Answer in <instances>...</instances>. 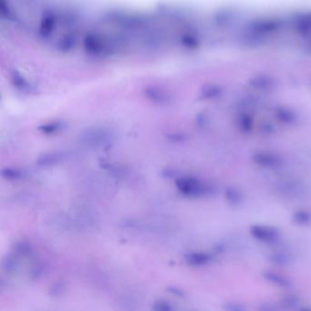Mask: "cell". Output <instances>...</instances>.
I'll use <instances>...</instances> for the list:
<instances>
[{
	"instance_id": "22",
	"label": "cell",
	"mask_w": 311,
	"mask_h": 311,
	"mask_svg": "<svg viewBox=\"0 0 311 311\" xmlns=\"http://www.w3.org/2000/svg\"><path fill=\"white\" fill-rule=\"evenodd\" d=\"M169 292L172 293L173 295H176L177 297H184V293L181 290V289H178V288H175V287H169L168 289H167Z\"/></svg>"
},
{
	"instance_id": "4",
	"label": "cell",
	"mask_w": 311,
	"mask_h": 311,
	"mask_svg": "<svg viewBox=\"0 0 311 311\" xmlns=\"http://www.w3.org/2000/svg\"><path fill=\"white\" fill-rule=\"evenodd\" d=\"M82 141L84 143L89 144L91 146H102L108 142L109 134L102 132V131H91L87 132L83 135Z\"/></svg>"
},
{
	"instance_id": "6",
	"label": "cell",
	"mask_w": 311,
	"mask_h": 311,
	"mask_svg": "<svg viewBox=\"0 0 311 311\" xmlns=\"http://www.w3.org/2000/svg\"><path fill=\"white\" fill-rule=\"evenodd\" d=\"M263 277L270 283L280 287H289L291 286V282L289 281V280H287L286 277L276 272L266 271L263 273Z\"/></svg>"
},
{
	"instance_id": "11",
	"label": "cell",
	"mask_w": 311,
	"mask_h": 311,
	"mask_svg": "<svg viewBox=\"0 0 311 311\" xmlns=\"http://www.w3.org/2000/svg\"><path fill=\"white\" fill-rule=\"evenodd\" d=\"M293 221L299 226H307L311 223V214L306 210H298L293 215Z\"/></svg>"
},
{
	"instance_id": "20",
	"label": "cell",
	"mask_w": 311,
	"mask_h": 311,
	"mask_svg": "<svg viewBox=\"0 0 311 311\" xmlns=\"http://www.w3.org/2000/svg\"><path fill=\"white\" fill-rule=\"evenodd\" d=\"M63 290V286H62V284L61 283H57L56 284L55 286L52 287V289L51 290V295H53V296H58V295H60V291H62Z\"/></svg>"
},
{
	"instance_id": "15",
	"label": "cell",
	"mask_w": 311,
	"mask_h": 311,
	"mask_svg": "<svg viewBox=\"0 0 311 311\" xmlns=\"http://www.w3.org/2000/svg\"><path fill=\"white\" fill-rule=\"evenodd\" d=\"M154 311H172L173 308L171 307V304L165 300H159L157 302L154 303L153 307Z\"/></svg>"
},
{
	"instance_id": "16",
	"label": "cell",
	"mask_w": 311,
	"mask_h": 311,
	"mask_svg": "<svg viewBox=\"0 0 311 311\" xmlns=\"http://www.w3.org/2000/svg\"><path fill=\"white\" fill-rule=\"evenodd\" d=\"M60 128H61V125L59 123H52V124L44 125L42 127L39 128V130L42 131L44 134H50L57 132V130H59Z\"/></svg>"
},
{
	"instance_id": "14",
	"label": "cell",
	"mask_w": 311,
	"mask_h": 311,
	"mask_svg": "<svg viewBox=\"0 0 311 311\" xmlns=\"http://www.w3.org/2000/svg\"><path fill=\"white\" fill-rule=\"evenodd\" d=\"M2 267L6 273H14L17 269V262L13 257H6L2 263Z\"/></svg>"
},
{
	"instance_id": "2",
	"label": "cell",
	"mask_w": 311,
	"mask_h": 311,
	"mask_svg": "<svg viewBox=\"0 0 311 311\" xmlns=\"http://www.w3.org/2000/svg\"><path fill=\"white\" fill-rule=\"evenodd\" d=\"M250 235L254 239L264 243H276L280 238V232L277 229L265 226H252L250 227Z\"/></svg>"
},
{
	"instance_id": "21",
	"label": "cell",
	"mask_w": 311,
	"mask_h": 311,
	"mask_svg": "<svg viewBox=\"0 0 311 311\" xmlns=\"http://www.w3.org/2000/svg\"><path fill=\"white\" fill-rule=\"evenodd\" d=\"M279 116H280V120L284 122H290L293 120L292 116L286 113H280Z\"/></svg>"
},
{
	"instance_id": "17",
	"label": "cell",
	"mask_w": 311,
	"mask_h": 311,
	"mask_svg": "<svg viewBox=\"0 0 311 311\" xmlns=\"http://www.w3.org/2000/svg\"><path fill=\"white\" fill-rule=\"evenodd\" d=\"M224 309L227 311H244L246 308L239 303H234V302H229L224 306Z\"/></svg>"
},
{
	"instance_id": "18",
	"label": "cell",
	"mask_w": 311,
	"mask_h": 311,
	"mask_svg": "<svg viewBox=\"0 0 311 311\" xmlns=\"http://www.w3.org/2000/svg\"><path fill=\"white\" fill-rule=\"evenodd\" d=\"M170 141L171 142H176V143H179V142H184L186 141V136L184 135V134H170V135H168V137H167Z\"/></svg>"
},
{
	"instance_id": "1",
	"label": "cell",
	"mask_w": 311,
	"mask_h": 311,
	"mask_svg": "<svg viewBox=\"0 0 311 311\" xmlns=\"http://www.w3.org/2000/svg\"><path fill=\"white\" fill-rule=\"evenodd\" d=\"M178 190L186 197H203L211 194L212 187L194 177H183L176 181Z\"/></svg>"
},
{
	"instance_id": "9",
	"label": "cell",
	"mask_w": 311,
	"mask_h": 311,
	"mask_svg": "<svg viewBox=\"0 0 311 311\" xmlns=\"http://www.w3.org/2000/svg\"><path fill=\"white\" fill-rule=\"evenodd\" d=\"M64 158L62 153H46L38 159L37 163L40 166H50L56 165L60 160Z\"/></svg>"
},
{
	"instance_id": "12",
	"label": "cell",
	"mask_w": 311,
	"mask_h": 311,
	"mask_svg": "<svg viewBox=\"0 0 311 311\" xmlns=\"http://www.w3.org/2000/svg\"><path fill=\"white\" fill-rule=\"evenodd\" d=\"M1 175L9 181H18L24 177V173L21 171L12 169V168H5L1 171Z\"/></svg>"
},
{
	"instance_id": "3",
	"label": "cell",
	"mask_w": 311,
	"mask_h": 311,
	"mask_svg": "<svg viewBox=\"0 0 311 311\" xmlns=\"http://www.w3.org/2000/svg\"><path fill=\"white\" fill-rule=\"evenodd\" d=\"M252 160L255 165H259L264 168L276 169L282 165V161L278 155L266 152H257L254 153Z\"/></svg>"
},
{
	"instance_id": "10",
	"label": "cell",
	"mask_w": 311,
	"mask_h": 311,
	"mask_svg": "<svg viewBox=\"0 0 311 311\" xmlns=\"http://www.w3.org/2000/svg\"><path fill=\"white\" fill-rule=\"evenodd\" d=\"M280 305L287 310H296L300 305V299L296 295L287 294L280 299Z\"/></svg>"
},
{
	"instance_id": "19",
	"label": "cell",
	"mask_w": 311,
	"mask_h": 311,
	"mask_svg": "<svg viewBox=\"0 0 311 311\" xmlns=\"http://www.w3.org/2000/svg\"><path fill=\"white\" fill-rule=\"evenodd\" d=\"M241 128L242 130L246 133L250 132L251 129H252V124H251V121L248 119V118H244L242 119L241 121Z\"/></svg>"
},
{
	"instance_id": "8",
	"label": "cell",
	"mask_w": 311,
	"mask_h": 311,
	"mask_svg": "<svg viewBox=\"0 0 311 311\" xmlns=\"http://www.w3.org/2000/svg\"><path fill=\"white\" fill-rule=\"evenodd\" d=\"M225 198L232 206H237L243 201V196L239 190L234 187H226L225 189Z\"/></svg>"
},
{
	"instance_id": "5",
	"label": "cell",
	"mask_w": 311,
	"mask_h": 311,
	"mask_svg": "<svg viewBox=\"0 0 311 311\" xmlns=\"http://www.w3.org/2000/svg\"><path fill=\"white\" fill-rule=\"evenodd\" d=\"M185 262L193 267H202L212 260V255L204 252H190L184 255Z\"/></svg>"
},
{
	"instance_id": "7",
	"label": "cell",
	"mask_w": 311,
	"mask_h": 311,
	"mask_svg": "<svg viewBox=\"0 0 311 311\" xmlns=\"http://www.w3.org/2000/svg\"><path fill=\"white\" fill-rule=\"evenodd\" d=\"M269 261L276 265V266H280V267H286L288 266L291 261H292V256L291 254L287 252L284 251H277L274 252L272 254L268 256Z\"/></svg>"
},
{
	"instance_id": "13",
	"label": "cell",
	"mask_w": 311,
	"mask_h": 311,
	"mask_svg": "<svg viewBox=\"0 0 311 311\" xmlns=\"http://www.w3.org/2000/svg\"><path fill=\"white\" fill-rule=\"evenodd\" d=\"M14 250L16 254L23 255V256H28L32 254L31 246L28 243L26 242H19L15 245Z\"/></svg>"
}]
</instances>
